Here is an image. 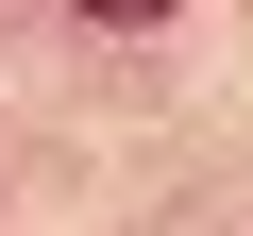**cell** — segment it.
Here are the masks:
<instances>
[{"label":"cell","mask_w":253,"mask_h":236,"mask_svg":"<svg viewBox=\"0 0 253 236\" xmlns=\"http://www.w3.org/2000/svg\"><path fill=\"white\" fill-rule=\"evenodd\" d=\"M84 17H118V34H135V17H169V0H84Z\"/></svg>","instance_id":"obj_1"}]
</instances>
